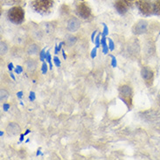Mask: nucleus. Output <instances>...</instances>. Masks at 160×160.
Returning a JSON list of instances; mask_svg holds the SVG:
<instances>
[{"instance_id": "1", "label": "nucleus", "mask_w": 160, "mask_h": 160, "mask_svg": "<svg viewBox=\"0 0 160 160\" xmlns=\"http://www.w3.org/2000/svg\"><path fill=\"white\" fill-rule=\"evenodd\" d=\"M119 95L129 107H131L133 101V89L128 84H122L119 87Z\"/></svg>"}, {"instance_id": "2", "label": "nucleus", "mask_w": 160, "mask_h": 160, "mask_svg": "<svg viewBox=\"0 0 160 160\" xmlns=\"http://www.w3.org/2000/svg\"><path fill=\"white\" fill-rule=\"evenodd\" d=\"M8 18L14 24H21L25 19V12L20 6H14L9 10Z\"/></svg>"}, {"instance_id": "3", "label": "nucleus", "mask_w": 160, "mask_h": 160, "mask_svg": "<svg viewBox=\"0 0 160 160\" xmlns=\"http://www.w3.org/2000/svg\"><path fill=\"white\" fill-rule=\"evenodd\" d=\"M32 5L35 11L41 13H46L49 12L53 5L52 0H34L32 1Z\"/></svg>"}, {"instance_id": "4", "label": "nucleus", "mask_w": 160, "mask_h": 160, "mask_svg": "<svg viewBox=\"0 0 160 160\" xmlns=\"http://www.w3.org/2000/svg\"><path fill=\"white\" fill-rule=\"evenodd\" d=\"M141 76L147 86H152L154 80V72L150 67L143 66L141 69Z\"/></svg>"}, {"instance_id": "5", "label": "nucleus", "mask_w": 160, "mask_h": 160, "mask_svg": "<svg viewBox=\"0 0 160 160\" xmlns=\"http://www.w3.org/2000/svg\"><path fill=\"white\" fill-rule=\"evenodd\" d=\"M76 12L82 18L87 19V18L90 17L91 9L87 3L82 2V3H79L76 5Z\"/></svg>"}, {"instance_id": "6", "label": "nucleus", "mask_w": 160, "mask_h": 160, "mask_svg": "<svg viewBox=\"0 0 160 160\" xmlns=\"http://www.w3.org/2000/svg\"><path fill=\"white\" fill-rule=\"evenodd\" d=\"M136 4L140 12L143 15H149L153 11V5L147 0H137Z\"/></svg>"}, {"instance_id": "7", "label": "nucleus", "mask_w": 160, "mask_h": 160, "mask_svg": "<svg viewBox=\"0 0 160 160\" xmlns=\"http://www.w3.org/2000/svg\"><path fill=\"white\" fill-rule=\"evenodd\" d=\"M148 27H149L148 21L144 20V19H141V20H138L137 22L134 26L132 27V32L136 35L143 34V33H145L147 32Z\"/></svg>"}, {"instance_id": "8", "label": "nucleus", "mask_w": 160, "mask_h": 160, "mask_svg": "<svg viewBox=\"0 0 160 160\" xmlns=\"http://www.w3.org/2000/svg\"><path fill=\"white\" fill-rule=\"evenodd\" d=\"M39 67V62L34 58H28L24 62V68L28 74H32L37 70Z\"/></svg>"}, {"instance_id": "9", "label": "nucleus", "mask_w": 160, "mask_h": 160, "mask_svg": "<svg viewBox=\"0 0 160 160\" xmlns=\"http://www.w3.org/2000/svg\"><path fill=\"white\" fill-rule=\"evenodd\" d=\"M156 52V47H155V41L151 38L148 39L144 44V53L148 57L152 56Z\"/></svg>"}, {"instance_id": "10", "label": "nucleus", "mask_w": 160, "mask_h": 160, "mask_svg": "<svg viewBox=\"0 0 160 160\" xmlns=\"http://www.w3.org/2000/svg\"><path fill=\"white\" fill-rule=\"evenodd\" d=\"M130 6V4L128 3L127 0H117L115 3V7L117 9V11L121 14H124L127 12Z\"/></svg>"}, {"instance_id": "11", "label": "nucleus", "mask_w": 160, "mask_h": 160, "mask_svg": "<svg viewBox=\"0 0 160 160\" xmlns=\"http://www.w3.org/2000/svg\"><path fill=\"white\" fill-rule=\"evenodd\" d=\"M81 26V22L80 19L77 18L73 17L70 18L69 20L68 21V26L67 28L69 32H76L80 28Z\"/></svg>"}, {"instance_id": "12", "label": "nucleus", "mask_w": 160, "mask_h": 160, "mask_svg": "<svg viewBox=\"0 0 160 160\" xmlns=\"http://www.w3.org/2000/svg\"><path fill=\"white\" fill-rule=\"evenodd\" d=\"M26 54L29 57L37 56L39 52V48L36 44H29L26 48Z\"/></svg>"}, {"instance_id": "13", "label": "nucleus", "mask_w": 160, "mask_h": 160, "mask_svg": "<svg viewBox=\"0 0 160 160\" xmlns=\"http://www.w3.org/2000/svg\"><path fill=\"white\" fill-rule=\"evenodd\" d=\"M6 131L9 135H12V136H16L20 133V127L18 126V123L16 122H10L7 127H6Z\"/></svg>"}, {"instance_id": "14", "label": "nucleus", "mask_w": 160, "mask_h": 160, "mask_svg": "<svg viewBox=\"0 0 160 160\" xmlns=\"http://www.w3.org/2000/svg\"><path fill=\"white\" fill-rule=\"evenodd\" d=\"M153 12L160 17V0H156L153 4Z\"/></svg>"}, {"instance_id": "15", "label": "nucleus", "mask_w": 160, "mask_h": 160, "mask_svg": "<svg viewBox=\"0 0 160 160\" xmlns=\"http://www.w3.org/2000/svg\"><path fill=\"white\" fill-rule=\"evenodd\" d=\"M9 98V93L5 89H1L0 91V99H1V102H4L6 100Z\"/></svg>"}, {"instance_id": "16", "label": "nucleus", "mask_w": 160, "mask_h": 160, "mask_svg": "<svg viewBox=\"0 0 160 160\" xmlns=\"http://www.w3.org/2000/svg\"><path fill=\"white\" fill-rule=\"evenodd\" d=\"M7 50H8V48L6 46V44L4 42H1V47H0V52H1V54L4 55L7 52Z\"/></svg>"}, {"instance_id": "17", "label": "nucleus", "mask_w": 160, "mask_h": 160, "mask_svg": "<svg viewBox=\"0 0 160 160\" xmlns=\"http://www.w3.org/2000/svg\"><path fill=\"white\" fill-rule=\"evenodd\" d=\"M67 41H68V43L69 46H73L74 44V42H75V38H74V37H69Z\"/></svg>"}]
</instances>
